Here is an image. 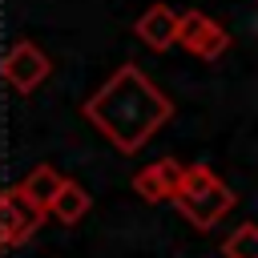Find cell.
<instances>
[{
    "mask_svg": "<svg viewBox=\"0 0 258 258\" xmlns=\"http://www.w3.org/2000/svg\"><path fill=\"white\" fill-rule=\"evenodd\" d=\"M177 177H181V161L161 157V161L145 165V169L133 177V189H137V198H145V202H165V198L173 194Z\"/></svg>",
    "mask_w": 258,
    "mask_h": 258,
    "instance_id": "cell-7",
    "label": "cell"
},
{
    "mask_svg": "<svg viewBox=\"0 0 258 258\" xmlns=\"http://www.w3.org/2000/svg\"><path fill=\"white\" fill-rule=\"evenodd\" d=\"M222 254H226V258H258V226H254V222H242V226L226 238Z\"/></svg>",
    "mask_w": 258,
    "mask_h": 258,
    "instance_id": "cell-10",
    "label": "cell"
},
{
    "mask_svg": "<svg viewBox=\"0 0 258 258\" xmlns=\"http://www.w3.org/2000/svg\"><path fill=\"white\" fill-rule=\"evenodd\" d=\"M48 73H52V64H48V56H44L32 40H16V44L4 52V60H0V77H4L16 93H32L36 85H44Z\"/></svg>",
    "mask_w": 258,
    "mask_h": 258,
    "instance_id": "cell-4",
    "label": "cell"
},
{
    "mask_svg": "<svg viewBox=\"0 0 258 258\" xmlns=\"http://www.w3.org/2000/svg\"><path fill=\"white\" fill-rule=\"evenodd\" d=\"M60 181H64V177H60L52 165H36V169H32V173H28V177L16 185V189H20V194H24L32 206H40V210L48 214V202H52V194L60 189Z\"/></svg>",
    "mask_w": 258,
    "mask_h": 258,
    "instance_id": "cell-9",
    "label": "cell"
},
{
    "mask_svg": "<svg viewBox=\"0 0 258 258\" xmlns=\"http://www.w3.org/2000/svg\"><path fill=\"white\" fill-rule=\"evenodd\" d=\"M85 121H93L113 149L121 153H137L169 117H173V101L149 85V77L137 64H121L85 105H81Z\"/></svg>",
    "mask_w": 258,
    "mask_h": 258,
    "instance_id": "cell-1",
    "label": "cell"
},
{
    "mask_svg": "<svg viewBox=\"0 0 258 258\" xmlns=\"http://www.w3.org/2000/svg\"><path fill=\"white\" fill-rule=\"evenodd\" d=\"M44 210L32 206L16 185L4 189V206H0V226H4V246H24L40 226H44Z\"/></svg>",
    "mask_w": 258,
    "mask_h": 258,
    "instance_id": "cell-5",
    "label": "cell"
},
{
    "mask_svg": "<svg viewBox=\"0 0 258 258\" xmlns=\"http://www.w3.org/2000/svg\"><path fill=\"white\" fill-rule=\"evenodd\" d=\"M173 44H181L189 56H202V60H214L230 48V36L218 20H210L206 12H185L177 16V32H173Z\"/></svg>",
    "mask_w": 258,
    "mask_h": 258,
    "instance_id": "cell-3",
    "label": "cell"
},
{
    "mask_svg": "<svg viewBox=\"0 0 258 258\" xmlns=\"http://www.w3.org/2000/svg\"><path fill=\"white\" fill-rule=\"evenodd\" d=\"M169 202L181 210L185 222H194V230H214L234 210V189L226 181H218L206 165H181V177H177Z\"/></svg>",
    "mask_w": 258,
    "mask_h": 258,
    "instance_id": "cell-2",
    "label": "cell"
},
{
    "mask_svg": "<svg viewBox=\"0 0 258 258\" xmlns=\"http://www.w3.org/2000/svg\"><path fill=\"white\" fill-rule=\"evenodd\" d=\"M133 32H137V40H141L145 48L165 52V48L173 44V32H177V12L165 8V4H153V8L141 12V20L133 24Z\"/></svg>",
    "mask_w": 258,
    "mask_h": 258,
    "instance_id": "cell-6",
    "label": "cell"
},
{
    "mask_svg": "<svg viewBox=\"0 0 258 258\" xmlns=\"http://www.w3.org/2000/svg\"><path fill=\"white\" fill-rule=\"evenodd\" d=\"M0 206H4V189H0ZM0 250H4V226H0Z\"/></svg>",
    "mask_w": 258,
    "mask_h": 258,
    "instance_id": "cell-11",
    "label": "cell"
},
{
    "mask_svg": "<svg viewBox=\"0 0 258 258\" xmlns=\"http://www.w3.org/2000/svg\"><path fill=\"white\" fill-rule=\"evenodd\" d=\"M89 206H93V198H89L77 181H69V177H64V181H60V189L52 194V202H48V214H52V218H60L64 226H73V222H81V218L89 214Z\"/></svg>",
    "mask_w": 258,
    "mask_h": 258,
    "instance_id": "cell-8",
    "label": "cell"
}]
</instances>
